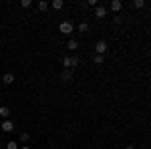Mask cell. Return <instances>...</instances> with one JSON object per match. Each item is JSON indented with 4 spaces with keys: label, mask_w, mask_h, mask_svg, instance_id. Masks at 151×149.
I'll use <instances>...</instances> for the list:
<instances>
[{
    "label": "cell",
    "mask_w": 151,
    "mask_h": 149,
    "mask_svg": "<svg viewBox=\"0 0 151 149\" xmlns=\"http://www.w3.org/2000/svg\"><path fill=\"white\" fill-rule=\"evenodd\" d=\"M95 50H97L99 55H103V53H107V42H105V40H99V42L95 45Z\"/></svg>",
    "instance_id": "6da1fadb"
},
{
    "label": "cell",
    "mask_w": 151,
    "mask_h": 149,
    "mask_svg": "<svg viewBox=\"0 0 151 149\" xmlns=\"http://www.w3.org/2000/svg\"><path fill=\"white\" fill-rule=\"evenodd\" d=\"M77 46H79V45H77V40H69V48H73V50H75Z\"/></svg>",
    "instance_id": "9a60e30c"
},
{
    "label": "cell",
    "mask_w": 151,
    "mask_h": 149,
    "mask_svg": "<svg viewBox=\"0 0 151 149\" xmlns=\"http://www.w3.org/2000/svg\"><path fill=\"white\" fill-rule=\"evenodd\" d=\"M70 77H73L70 71H65V73H63V81H70Z\"/></svg>",
    "instance_id": "30bf717a"
},
{
    "label": "cell",
    "mask_w": 151,
    "mask_h": 149,
    "mask_svg": "<svg viewBox=\"0 0 151 149\" xmlns=\"http://www.w3.org/2000/svg\"><path fill=\"white\" fill-rule=\"evenodd\" d=\"M60 32H65V35L73 32V24H70V22H63V24H60Z\"/></svg>",
    "instance_id": "3957f363"
},
{
    "label": "cell",
    "mask_w": 151,
    "mask_h": 149,
    "mask_svg": "<svg viewBox=\"0 0 151 149\" xmlns=\"http://www.w3.org/2000/svg\"><path fill=\"white\" fill-rule=\"evenodd\" d=\"M63 65H65V67H77V65H79V58L67 57V58H63Z\"/></svg>",
    "instance_id": "7a4b0ae2"
},
{
    "label": "cell",
    "mask_w": 151,
    "mask_h": 149,
    "mask_svg": "<svg viewBox=\"0 0 151 149\" xmlns=\"http://www.w3.org/2000/svg\"><path fill=\"white\" fill-rule=\"evenodd\" d=\"M133 4H135V8H141V6H145V2H143V0H135Z\"/></svg>",
    "instance_id": "7c38bea8"
},
{
    "label": "cell",
    "mask_w": 151,
    "mask_h": 149,
    "mask_svg": "<svg viewBox=\"0 0 151 149\" xmlns=\"http://www.w3.org/2000/svg\"><path fill=\"white\" fill-rule=\"evenodd\" d=\"M12 129H14L12 121H4V123H2V131H12Z\"/></svg>",
    "instance_id": "52a82bcc"
},
{
    "label": "cell",
    "mask_w": 151,
    "mask_h": 149,
    "mask_svg": "<svg viewBox=\"0 0 151 149\" xmlns=\"http://www.w3.org/2000/svg\"><path fill=\"white\" fill-rule=\"evenodd\" d=\"M2 81H4L6 85H10V83H14V75H12V73H6V75L2 77Z\"/></svg>",
    "instance_id": "8992f818"
},
{
    "label": "cell",
    "mask_w": 151,
    "mask_h": 149,
    "mask_svg": "<svg viewBox=\"0 0 151 149\" xmlns=\"http://www.w3.org/2000/svg\"><path fill=\"white\" fill-rule=\"evenodd\" d=\"M20 6H22V8H28V6H30V0H22Z\"/></svg>",
    "instance_id": "2e32d148"
},
{
    "label": "cell",
    "mask_w": 151,
    "mask_h": 149,
    "mask_svg": "<svg viewBox=\"0 0 151 149\" xmlns=\"http://www.w3.org/2000/svg\"><path fill=\"white\" fill-rule=\"evenodd\" d=\"M103 60H105V58H103V55H97V57H95V63H97V65H101Z\"/></svg>",
    "instance_id": "5bb4252c"
},
{
    "label": "cell",
    "mask_w": 151,
    "mask_h": 149,
    "mask_svg": "<svg viewBox=\"0 0 151 149\" xmlns=\"http://www.w3.org/2000/svg\"><path fill=\"white\" fill-rule=\"evenodd\" d=\"M47 6H48L47 2H38V8H40V10H47Z\"/></svg>",
    "instance_id": "e0dca14e"
},
{
    "label": "cell",
    "mask_w": 151,
    "mask_h": 149,
    "mask_svg": "<svg viewBox=\"0 0 151 149\" xmlns=\"http://www.w3.org/2000/svg\"><path fill=\"white\" fill-rule=\"evenodd\" d=\"M79 30H81V32H87V30H89V24H87V22H81V24H79Z\"/></svg>",
    "instance_id": "9c48e42d"
},
{
    "label": "cell",
    "mask_w": 151,
    "mask_h": 149,
    "mask_svg": "<svg viewBox=\"0 0 151 149\" xmlns=\"http://www.w3.org/2000/svg\"><path fill=\"white\" fill-rule=\"evenodd\" d=\"M6 149H18V143L10 141V143H6Z\"/></svg>",
    "instance_id": "8fae6325"
},
{
    "label": "cell",
    "mask_w": 151,
    "mask_h": 149,
    "mask_svg": "<svg viewBox=\"0 0 151 149\" xmlns=\"http://www.w3.org/2000/svg\"><path fill=\"white\" fill-rule=\"evenodd\" d=\"M20 139H22V141H28V139H30V135H28V133H22V135H20Z\"/></svg>",
    "instance_id": "ac0fdd59"
},
{
    "label": "cell",
    "mask_w": 151,
    "mask_h": 149,
    "mask_svg": "<svg viewBox=\"0 0 151 149\" xmlns=\"http://www.w3.org/2000/svg\"><path fill=\"white\" fill-rule=\"evenodd\" d=\"M111 8H113V10H121V2H113Z\"/></svg>",
    "instance_id": "4fadbf2b"
},
{
    "label": "cell",
    "mask_w": 151,
    "mask_h": 149,
    "mask_svg": "<svg viewBox=\"0 0 151 149\" xmlns=\"http://www.w3.org/2000/svg\"><path fill=\"white\" fill-rule=\"evenodd\" d=\"M125 149H135V147H133V145H127V147H125Z\"/></svg>",
    "instance_id": "d6986e66"
},
{
    "label": "cell",
    "mask_w": 151,
    "mask_h": 149,
    "mask_svg": "<svg viewBox=\"0 0 151 149\" xmlns=\"http://www.w3.org/2000/svg\"><path fill=\"white\" fill-rule=\"evenodd\" d=\"M63 6H65V2H63V0H55V2H52V8H57V10H60Z\"/></svg>",
    "instance_id": "ba28073f"
},
{
    "label": "cell",
    "mask_w": 151,
    "mask_h": 149,
    "mask_svg": "<svg viewBox=\"0 0 151 149\" xmlns=\"http://www.w3.org/2000/svg\"><path fill=\"white\" fill-rule=\"evenodd\" d=\"M105 14H107V8H105V6H97V10H95V16H97V18H103Z\"/></svg>",
    "instance_id": "277c9868"
},
{
    "label": "cell",
    "mask_w": 151,
    "mask_h": 149,
    "mask_svg": "<svg viewBox=\"0 0 151 149\" xmlns=\"http://www.w3.org/2000/svg\"><path fill=\"white\" fill-rule=\"evenodd\" d=\"M0 117H4V119H8V117H10V109H8L6 105H2V107H0Z\"/></svg>",
    "instance_id": "5b68a950"
},
{
    "label": "cell",
    "mask_w": 151,
    "mask_h": 149,
    "mask_svg": "<svg viewBox=\"0 0 151 149\" xmlns=\"http://www.w3.org/2000/svg\"><path fill=\"white\" fill-rule=\"evenodd\" d=\"M20 149H30V147H28V145H24V147H20Z\"/></svg>",
    "instance_id": "ffe728a7"
}]
</instances>
